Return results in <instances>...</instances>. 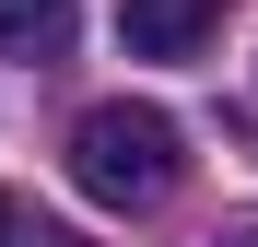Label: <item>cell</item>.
Here are the masks:
<instances>
[{"label":"cell","instance_id":"obj_2","mask_svg":"<svg viewBox=\"0 0 258 247\" xmlns=\"http://www.w3.org/2000/svg\"><path fill=\"white\" fill-rule=\"evenodd\" d=\"M211 24H223V0H117V35L129 59H200Z\"/></svg>","mask_w":258,"mask_h":247},{"label":"cell","instance_id":"obj_3","mask_svg":"<svg viewBox=\"0 0 258 247\" xmlns=\"http://www.w3.org/2000/svg\"><path fill=\"white\" fill-rule=\"evenodd\" d=\"M71 24H82V0H0V59H71Z\"/></svg>","mask_w":258,"mask_h":247},{"label":"cell","instance_id":"obj_1","mask_svg":"<svg viewBox=\"0 0 258 247\" xmlns=\"http://www.w3.org/2000/svg\"><path fill=\"white\" fill-rule=\"evenodd\" d=\"M71 177H82V200H106V212H153L164 188L188 177V130L164 106H82V130H71Z\"/></svg>","mask_w":258,"mask_h":247},{"label":"cell","instance_id":"obj_4","mask_svg":"<svg viewBox=\"0 0 258 247\" xmlns=\"http://www.w3.org/2000/svg\"><path fill=\"white\" fill-rule=\"evenodd\" d=\"M0 247H24V212H12V200H0Z\"/></svg>","mask_w":258,"mask_h":247},{"label":"cell","instance_id":"obj_5","mask_svg":"<svg viewBox=\"0 0 258 247\" xmlns=\"http://www.w3.org/2000/svg\"><path fill=\"white\" fill-rule=\"evenodd\" d=\"M211 247H258V224H235V235H211Z\"/></svg>","mask_w":258,"mask_h":247},{"label":"cell","instance_id":"obj_6","mask_svg":"<svg viewBox=\"0 0 258 247\" xmlns=\"http://www.w3.org/2000/svg\"><path fill=\"white\" fill-rule=\"evenodd\" d=\"M35 247H94V235H35Z\"/></svg>","mask_w":258,"mask_h":247}]
</instances>
